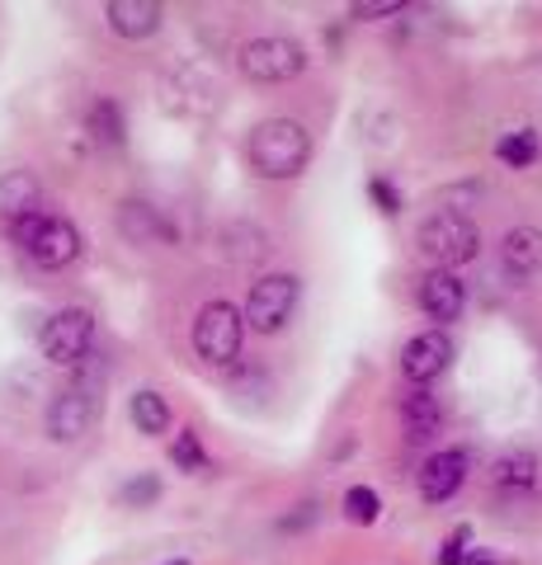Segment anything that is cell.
<instances>
[{"label": "cell", "mask_w": 542, "mask_h": 565, "mask_svg": "<svg viewBox=\"0 0 542 565\" xmlns=\"http://www.w3.org/2000/svg\"><path fill=\"white\" fill-rule=\"evenodd\" d=\"M401 419H406L411 444H429V438L439 434V424H444V405H439V396H434V392L415 386V392L401 401Z\"/></svg>", "instance_id": "obj_15"}, {"label": "cell", "mask_w": 542, "mask_h": 565, "mask_svg": "<svg viewBox=\"0 0 542 565\" xmlns=\"http://www.w3.org/2000/svg\"><path fill=\"white\" fill-rule=\"evenodd\" d=\"M297 302H302V282L293 274H265L251 282V297L241 307V321H246L255 334H278L293 326Z\"/></svg>", "instance_id": "obj_5"}, {"label": "cell", "mask_w": 542, "mask_h": 565, "mask_svg": "<svg viewBox=\"0 0 542 565\" xmlns=\"http://www.w3.org/2000/svg\"><path fill=\"white\" fill-rule=\"evenodd\" d=\"M29 212H43V184L33 170H6L0 174V217H29Z\"/></svg>", "instance_id": "obj_14"}, {"label": "cell", "mask_w": 542, "mask_h": 565, "mask_svg": "<svg viewBox=\"0 0 542 565\" xmlns=\"http://www.w3.org/2000/svg\"><path fill=\"white\" fill-rule=\"evenodd\" d=\"M104 20H109V29L118 33V39L142 43V39H151V33L161 29L166 10L156 6V0H109V6H104Z\"/></svg>", "instance_id": "obj_13"}, {"label": "cell", "mask_w": 542, "mask_h": 565, "mask_svg": "<svg viewBox=\"0 0 542 565\" xmlns=\"http://www.w3.org/2000/svg\"><path fill=\"white\" fill-rule=\"evenodd\" d=\"M39 349L47 363L57 367H81L95 353V316L85 307H66L57 316H47V326L39 334Z\"/></svg>", "instance_id": "obj_8"}, {"label": "cell", "mask_w": 542, "mask_h": 565, "mask_svg": "<svg viewBox=\"0 0 542 565\" xmlns=\"http://www.w3.org/2000/svg\"><path fill=\"white\" fill-rule=\"evenodd\" d=\"M10 241L20 245V250L39 264V269H66V264H76L85 241L76 232V222L66 217H52V212H29V217H14L6 222Z\"/></svg>", "instance_id": "obj_2"}, {"label": "cell", "mask_w": 542, "mask_h": 565, "mask_svg": "<svg viewBox=\"0 0 542 565\" xmlns=\"http://www.w3.org/2000/svg\"><path fill=\"white\" fill-rule=\"evenodd\" d=\"M467 307V288L458 282V274H444V269H429L425 282H419V311L429 316V321H439V330L448 321H458Z\"/></svg>", "instance_id": "obj_12"}, {"label": "cell", "mask_w": 542, "mask_h": 565, "mask_svg": "<svg viewBox=\"0 0 542 565\" xmlns=\"http://www.w3.org/2000/svg\"><path fill=\"white\" fill-rule=\"evenodd\" d=\"M415 245H419V255H425L434 269L453 274V269H463V264L477 259V250H481V232H477V222H471L467 212L439 207V212H429V217L419 222Z\"/></svg>", "instance_id": "obj_3"}, {"label": "cell", "mask_w": 542, "mask_h": 565, "mask_svg": "<svg viewBox=\"0 0 542 565\" xmlns=\"http://www.w3.org/2000/svg\"><path fill=\"white\" fill-rule=\"evenodd\" d=\"M99 405H104L99 373H85V363H81L76 382H66L62 392L47 401V415H43L47 438L52 444H76V438H85L95 429V419H99Z\"/></svg>", "instance_id": "obj_4"}, {"label": "cell", "mask_w": 542, "mask_h": 565, "mask_svg": "<svg viewBox=\"0 0 542 565\" xmlns=\"http://www.w3.org/2000/svg\"><path fill=\"white\" fill-rule=\"evenodd\" d=\"M91 132H95V141H104V147H124V137H128L124 109H118L114 99H95L91 104Z\"/></svg>", "instance_id": "obj_20"}, {"label": "cell", "mask_w": 542, "mask_h": 565, "mask_svg": "<svg viewBox=\"0 0 542 565\" xmlns=\"http://www.w3.org/2000/svg\"><path fill=\"white\" fill-rule=\"evenodd\" d=\"M128 415L137 424V434H147V438H161L170 429V405L161 392H151V386H142V392L128 401Z\"/></svg>", "instance_id": "obj_18"}, {"label": "cell", "mask_w": 542, "mask_h": 565, "mask_svg": "<svg viewBox=\"0 0 542 565\" xmlns=\"http://www.w3.org/2000/svg\"><path fill=\"white\" fill-rule=\"evenodd\" d=\"M496 161L510 166V170H529L538 161V132L533 128H519V132H504L496 141Z\"/></svg>", "instance_id": "obj_19"}, {"label": "cell", "mask_w": 542, "mask_h": 565, "mask_svg": "<svg viewBox=\"0 0 542 565\" xmlns=\"http://www.w3.org/2000/svg\"><path fill=\"white\" fill-rule=\"evenodd\" d=\"M241 340H246V321L222 297L194 316V353L208 367H232L241 359Z\"/></svg>", "instance_id": "obj_6"}, {"label": "cell", "mask_w": 542, "mask_h": 565, "mask_svg": "<svg viewBox=\"0 0 542 565\" xmlns=\"http://www.w3.org/2000/svg\"><path fill=\"white\" fill-rule=\"evenodd\" d=\"M369 193L378 199V207H382V212H396V207H401V199L392 193V184H387V180H373V184H369Z\"/></svg>", "instance_id": "obj_25"}, {"label": "cell", "mask_w": 542, "mask_h": 565, "mask_svg": "<svg viewBox=\"0 0 542 565\" xmlns=\"http://www.w3.org/2000/svg\"><path fill=\"white\" fill-rule=\"evenodd\" d=\"M118 232H124L132 245H156V241H166L170 236V226L161 222V212H156L151 203H124L118 207Z\"/></svg>", "instance_id": "obj_16"}, {"label": "cell", "mask_w": 542, "mask_h": 565, "mask_svg": "<svg viewBox=\"0 0 542 565\" xmlns=\"http://www.w3.org/2000/svg\"><path fill=\"white\" fill-rule=\"evenodd\" d=\"M349 14H354V20H387V14H401V6L396 0H373V6H354Z\"/></svg>", "instance_id": "obj_24"}, {"label": "cell", "mask_w": 542, "mask_h": 565, "mask_svg": "<svg viewBox=\"0 0 542 565\" xmlns=\"http://www.w3.org/2000/svg\"><path fill=\"white\" fill-rule=\"evenodd\" d=\"M170 462L180 467V471H203V467H208V457H203V448H199V434H194V429H184L180 438H174Z\"/></svg>", "instance_id": "obj_23"}, {"label": "cell", "mask_w": 542, "mask_h": 565, "mask_svg": "<svg viewBox=\"0 0 542 565\" xmlns=\"http://www.w3.org/2000/svg\"><path fill=\"white\" fill-rule=\"evenodd\" d=\"M453 359H458L453 334L439 330V326H429V330H419L415 340H406V349H401V377L415 382V386H429V382H439L448 373Z\"/></svg>", "instance_id": "obj_9"}, {"label": "cell", "mask_w": 542, "mask_h": 565, "mask_svg": "<svg viewBox=\"0 0 542 565\" xmlns=\"http://www.w3.org/2000/svg\"><path fill=\"white\" fill-rule=\"evenodd\" d=\"M500 274L510 288H533L542 278V232L538 226H510L500 236Z\"/></svg>", "instance_id": "obj_10"}, {"label": "cell", "mask_w": 542, "mask_h": 565, "mask_svg": "<svg viewBox=\"0 0 542 565\" xmlns=\"http://www.w3.org/2000/svg\"><path fill=\"white\" fill-rule=\"evenodd\" d=\"M491 481L500 490H533L538 486V457L529 448H514V452H500L491 462Z\"/></svg>", "instance_id": "obj_17"}, {"label": "cell", "mask_w": 542, "mask_h": 565, "mask_svg": "<svg viewBox=\"0 0 542 565\" xmlns=\"http://www.w3.org/2000/svg\"><path fill=\"white\" fill-rule=\"evenodd\" d=\"M166 565H189V561H184V556H174V561H166Z\"/></svg>", "instance_id": "obj_26"}, {"label": "cell", "mask_w": 542, "mask_h": 565, "mask_svg": "<svg viewBox=\"0 0 542 565\" xmlns=\"http://www.w3.org/2000/svg\"><path fill=\"white\" fill-rule=\"evenodd\" d=\"M467 481V452L463 448H439L425 457V467H419V494H425V504H444L453 494L463 490Z\"/></svg>", "instance_id": "obj_11"}, {"label": "cell", "mask_w": 542, "mask_h": 565, "mask_svg": "<svg viewBox=\"0 0 542 565\" xmlns=\"http://www.w3.org/2000/svg\"><path fill=\"white\" fill-rule=\"evenodd\" d=\"M156 500H161V481H156L151 471H142V476H132V481L118 486V504L124 509H151Z\"/></svg>", "instance_id": "obj_21"}, {"label": "cell", "mask_w": 542, "mask_h": 565, "mask_svg": "<svg viewBox=\"0 0 542 565\" xmlns=\"http://www.w3.org/2000/svg\"><path fill=\"white\" fill-rule=\"evenodd\" d=\"M378 514H382L378 490H369V486H349L344 490V519L349 523H378Z\"/></svg>", "instance_id": "obj_22"}, {"label": "cell", "mask_w": 542, "mask_h": 565, "mask_svg": "<svg viewBox=\"0 0 542 565\" xmlns=\"http://www.w3.org/2000/svg\"><path fill=\"white\" fill-rule=\"evenodd\" d=\"M307 71V47L288 39V33H265L241 47V76L259 85H284Z\"/></svg>", "instance_id": "obj_7"}, {"label": "cell", "mask_w": 542, "mask_h": 565, "mask_svg": "<svg viewBox=\"0 0 542 565\" xmlns=\"http://www.w3.org/2000/svg\"><path fill=\"white\" fill-rule=\"evenodd\" d=\"M246 161L259 180H297L311 161V132L297 118H265L246 137Z\"/></svg>", "instance_id": "obj_1"}]
</instances>
